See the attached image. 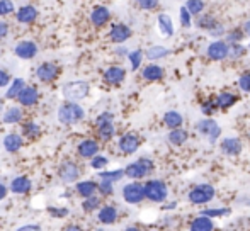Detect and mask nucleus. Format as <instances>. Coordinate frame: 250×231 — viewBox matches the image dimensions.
I'll return each mask as SVG.
<instances>
[{
  "mask_svg": "<svg viewBox=\"0 0 250 231\" xmlns=\"http://www.w3.org/2000/svg\"><path fill=\"white\" fill-rule=\"evenodd\" d=\"M238 100V96L233 92H228V90H225V92L218 94L216 97H214V102H216V107L221 111H227L230 109V107H233L235 104H237Z\"/></svg>",
  "mask_w": 250,
  "mask_h": 231,
  "instance_id": "nucleus-17",
  "label": "nucleus"
},
{
  "mask_svg": "<svg viewBox=\"0 0 250 231\" xmlns=\"http://www.w3.org/2000/svg\"><path fill=\"white\" fill-rule=\"evenodd\" d=\"M167 139H168V143H170V145H174V146H182V145H186V143H188L189 133L186 131L184 128L170 129V131H168V135H167Z\"/></svg>",
  "mask_w": 250,
  "mask_h": 231,
  "instance_id": "nucleus-22",
  "label": "nucleus"
},
{
  "mask_svg": "<svg viewBox=\"0 0 250 231\" xmlns=\"http://www.w3.org/2000/svg\"><path fill=\"white\" fill-rule=\"evenodd\" d=\"M145 195L150 202H164L168 197V187L164 180H148L145 184Z\"/></svg>",
  "mask_w": 250,
  "mask_h": 231,
  "instance_id": "nucleus-2",
  "label": "nucleus"
},
{
  "mask_svg": "<svg viewBox=\"0 0 250 231\" xmlns=\"http://www.w3.org/2000/svg\"><path fill=\"white\" fill-rule=\"evenodd\" d=\"M63 231H83V230L80 228V226H77V225H70V226H66Z\"/></svg>",
  "mask_w": 250,
  "mask_h": 231,
  "instance_id": "nucleus-58",
  "label": "nucleus"
},
{
  "mask_svg": "<svg viewBox=\"0 0 250 231\" xmlns=\"http://www.w3.org/2000/svg\"><path fill=\"white\" fill-rule=\"evenodd\" d=\"M21 119H22V111L19 107H10L3 114V122H7V124H16Z\"/></svg>",
  "mask_w": 250,
  "mask_h": 231,
  "instance_id": "nucleus-36",
  "label": "nucleus"
},
{
  "mask_svg": "<svg viewBox=\"0 0 250 231\" xmlns=\"http://www.w3.org/2000/svg\"><path fill=\"white\" fill-rule=\"evenodd\" d=\"M172 51L168 50L167 46H162V44H153L150 46L148 50L145 51V58L150 59V61H157V59H162V58H167Z\"/></svg>",
  "mask_w": 250,
  "mask_h": 231,
  "instance_id": "nucleus-24",
  "label": "nucleus"
},
{
  "mask_svg": "<svg viewBox=\"0 0 250 231\" xmlns=\"http://www.w3.org/2000/svg\"><path fill=\"white\" fill-rule=\"evenodd\" d=\"M109 163V160L105 158V156H102V155H96L92 160H90V167L92 169H96V170H102V169H105V165Z\"/></svg>",
  "mask_w": 250,
  "mask_h": 231,
  "instance_id": "nucleus-48",
  "label": "nucleus"
},
{
  "mask_svg": "<svg viewBox=\"0 0 250 231\" xmlns=\"http://www.w3.org/2000/svg\"><path fill=\"white\" fill-rule=\"evenodd\" d=\"M143 58H145V51H142V50L129 51L128 59H129V65H131V70H138L143 63Z\"/></svg>",
  "mask_w": 250,
  "mask_h": 231,
  "instance_id": "nucleus-39",
  "label": "nucleus"
},
{
  "mask_svg": "<svg viewBox=\"0 0 250 231\" xmlns=\"http://www.w3.org/2000/svg\"><path fill=\"white\" fill-rule=\"evenodd\" d=\"M75 189H77V192L85 199V197H90V195H96V192L99 191V184H96L94 180H82L77 184Z\"/></svg>",
  "mask_w": 250,
  "mask_h": 231,
  "instance_id": "nucleus-27",
  "label": "nucleus"
},
{
  "mask_svg": "<svg viewBox=\"0 0 250 231\" xmlns=\"http://www.w3.org/2000/svg\"><path fill=\"white\" fill-rule=\"evenodd\" d=\"M24 89H26V82H24L22 78H16L12 83H10L5 97H7V99H17V97H19V94L22 92Z\"/></svg>",
  "mask_w": 250,
  "mask_h": 231,
  "instance_id": "nucleus-34",
  "label": "nucleus"
},
{
  "mask_svg": "<svg viewBox=\"0 0 250 231\" xmlns=\"http://www.w3.org/2000/svg\"><path fill=\"white\" fill-rule=\"evenodd\" d=\"M133 36V31L126 24H114L109 31V39L116 44H123L125 41H128Z\"/></svg>",
  "mask_w": 250,
  "mask_h": 231,
  "instance_id": "nucleus-10",
  "label": "nucleus"
},
{
  "mask_svg": "<svg viewBox=\"0 0 250 231\" xmlns=\"http://www.w3.org/2000/svg\"><path fill=\"white\" fill-rule=\"evenodd\" d=\"M123 199L128 204H140L143 199H146L145 195V185L140 182H129L123 187Z\"/></svg>",
  "mask_w": 250,
  "mask_h": 231,
  "instance_id": "nucleus-8",
  "label": "nucleus"
},
{
  "mask_svg": "<svg viewBox=\"0 0 250 231\" xmlns=\"http://www.w3.org/2000/svg\"><path fill=\"white\" fill-rule=\"evenodd\" d=\"M77 150H79V155L82 158L92 160L96 155H99V143L94 141V139H83Z\"/></svg>",
  "mask_w": 250,
  "mask_h": 231,
  "instance_id": "nucleus-16",
  "label": "nucleus"
},
{
  "mask_svg": "<svg viewBox=\"0 0 250 231\" xmlns=\"http://www.w3.org/2000/svg\"><path fill=\"white\" fill-rule=\"evenodd\" d=\"M184 5L188 7V10L194 17L201 16V14L204 12V9H206V3H204V0H188Z\"/></svg>",
  "mask_w": 250,
  "mask_h": 231,
  "instance_id": "nucleus-37",
  "label": "nucleus"
},
{
  "mask_svg": "<svg viewBox=\"0 0 250 231\" xmlns=\"http://www.w3.org/2000/svg\"><path fill=\"white\" fill-rule=\"evenodd\" d=\"M157 26H158V31L164 38H172L175 33V27H174V20L168 14L162 12L157 16Z\"/></svg>",
  "mask_w": 250,
  "mask_h": 231,
  "instance_id": "nucleus-12",
  "label": "nucleus"
},
{
  "mask_svg": "<svg viewBox=\"0 0 250 231\" xmlns=\"http://www.w3.org/2000/svg\"><path fill=\"white\" fill-rule=\"evenodd\" d=\"M97 219L102 225H114L116 219H118V209L114 206H102L99 209V214H97Z\"/></svg>",
  "mask_w": 250,
  "mask_h": 231,
  "instance_id": "nucleus-21",
  "label": "nucleus"
},
{
  "mask_svg": "<svg viewBox=\"0 0 250 231\" xmlns=\"http://www.w3.org/2000/svg\"><path fill=\"white\" fill-rule=\"evenodd\" d=\"M126 78V70L123 66H109L104 72V82L109 85H119Z\"/></svg>",
  "mask_w": 250,
  "mask_h": 231,
  "instance_id": "nucleus-14",
  "label": "nucleus"
},
{
  "mask_svg": "<svg viewBox=\"0 0 250 231\" xmlns=\"http://www.w3.org/2000/svg\"><path fill=\"white\" fill-rule=\"evenodd\" d=\"M97 133H99V138L104 139V141H109V139L114 136L116 128H114V122L112 121H105L97 124Z\"/></svg>",
  "mask_w": 250,
  "mask_h": 231,
  "instance_id": "nucleus-31",
  "label": "nucleus"
},
{
  "mask_svg": "<svg viewBox=\"0 0 250 231\" xmlns=\"http://www.w3.org/2000/svg\"><path fill=\"white\" fill-rule=\"evenodd\" d=\"M3 148L9 153H16L22 148V138L19 135H7L3 138Z\"/></svg>",
  "mask_w": 250,
  "mask_h": 231,
  "instance_id": "nucleus-30",
  "label": "nucleus"
},
{
  "mask_svg": "<svg viewBox=\"0 0 250 231\" xmlns=\"http://www.w3.org/2000/svg\"><path fill=\"white\" fill-rule=\"evenodd\" d=\"M227 31L228 29H225V26L220 22V24H216V26H214L209 33H208V36H211L213 39H225V34H227Z\"/></svg>",
  "mask_w": 250,
  "mask_h": 231,
  "instance_id": "nucleus-45",
  "label": "nucleus"
},
{
  "mask_svg": "<svg viewBox=\"0 0 250 231\" xmlns=\"http://www.w3.org/2000/svg\"><path fill=\"white\" fill-rule=\"evenodd\" d=\"M31 187H33V184H31L29 178L24 177V175L16 177L10 182V192H12V194H27V192L31 191Z\"/></svg>",
  "mask_w": 250,
  "mask_h": 231,
  "instance_id": "nucleus-20",
  "label": "nucleus"
},
{
  "mask_svg": "<svg viewBox=\"0 0 250 231\" xmlns=\"http://www.w3.org/2000/svg\"><path fill=\"white\" fill-rule=\"evenodd\" d=\"M125 231H142L140 228H135V226H129V228H126Z\"/></svg>",
  "mask_w": 250,
  "mask_h": 231,
  "instance_id": "nucleus-60",
  "label": "nucleus"
},
{
  "mask_svg": "<svg viewBox=\"0 0 250 231\" xmlns=\"http://www.w3.org/2000/svg\"><path fill=\"white\" fill-rule=\"evenodd\" d=\"M213 228H214L213 219L208 218V216H204V214H201L191 223V230L189 231H213Z\"/></svg>",
  "mask_w": 250,
  "mask_h": 231,
  "instance_id": "nucleus-29",
  "label": "nucleus"
},
{
  "mask_svg": "<svg viewBox=\"0 0 250 231\" xmlns=\"http://www.w3.org/2000/svg\"><path fill=\"white\" fill-rule=\"evenodd\" d=\"M196 129L201 133L203 136H206L208 139H209L211 145H214V143L218 141V138L221 136V128L220 124H218L214 119L211 117H204L201 119V121L196 124Z\"/></svg>",
  "mask_w": 250,
  "mask_h": 231,
  "instance_id": "nucleus-7",
  "label": "nucleus"
},
{
  "mask_svg": "<svg viewBox=\"0 0 250 231\" xmlns=\"http://www.w3.org/2000/svg\"><path fill=\"white\" fill-rule=\"evenodd\" d=\"M87 96H89V83L83 80L68 82L63 87V97L68 99L70 102H79V100L85 99Z\"/></svg>",
  "mask_w": 250,
  "mask_h": 231,
  "instance_id": "nucleus-4",
  "label": "nucleus"
},
{
  "mask_svg": "<svg viewBox=\"0 0 250 231\" xmlns=\"http://www.w3.org/2000/svg\"><path fill=\"white\" fill-rule=\"evenodd\" d=\"M216 24H220V22H218V19L213 16V14H204L203 12L201 16L196 17V26H198L199 29L206 31V33H209Z\"/></svg>",
  "mask_w": 250,
  "mask_h": 231,
  "instance_id": "nucleus-28",
  "label": "nucleus"
},
{
  "mask_svg": "<svg viewBox=\"0 0 250 231\" xmlns=\"http://www.w3.org/2000/svg\"><path fill=\"white\" fill-rule=\"evenodd\" d=\"M2 109H3V102L0 100V111H2Z\"/></svg>",
  "mask_w": 250,
  "mask_h": 231,
  "instance_id": "nucleus-61",
  "label": "nucleus"
},
{
  "mask_svg": "<svg viewBox=\"0 0 250 231\" xmlns=\"http://www.w3.org/2000/svg\"><path fill=\"white\" fill-rule=\"evenodd\" d=\"M38 53V46L33 43V41H22L16 46V55L21 59H31L34 58Z\"/></svg>",
  "mask_w": 250,
  "mask_h": 231,
  "instance_id": "nucleus-19",
  "label": "nucleus"
},
{
  "mask_svg": "<svg viewBox=\"0 0 250 231\" xmlns=\"http://www.w3.org/2000/svg\"><path fill=\"white\" fill-rule=\"evenodd\" d=\"M230 53V44L225 39H213L206 48V57L211 61H225L228 59Z\"/></svg>",
  "mask_w": 250,
  "mask_h": 231,
  "instance_id": "nucleus-6",
  "label": "nucleus"
},
{
  "mask_svg": "<svg viewBox=\"0 0 250 231\" xmlns=\"http://www.w3.org/2000/svg\"><path fill=\"white\" fill-rule=\"evenodd\" d=\"M140 145H142L140 136L135 135V133H126V135H123L118 143L119 150H121L125 155H133V153H136L140 148Z\"/></svg>",
  "mask_w": 250,
  "mask_h": 231,
  "instance_id": "nucleus-9",
  "label": "nucleus"
},
{
  "mask_svg": "<svg viewBox=\"0 0 250 231\" xmlns=\"http://www.w3.org/2000/svg\"><path fill=\"white\" fill-rule=\"evenodd\" d=\"M238 89L245 94H250V72H245L238 77Z\"/></svg>",
  "mask_w": 250,
  "mask_h": 231,
  "instance_id": "nucleus-44",
  "label": "nucleus"
},
{
  "mask_svg": "<svg viewBox=\"0 0 250 231\" xmlns=\"http://www.w3.org/2000/svg\"><path fill=\"white\" fill-rule=\"evenodd\" d=\"M48 212H50L51 216H55V218H63V216L68 214V209H66V208H62V209L50 208V209H48Z\"/></svg>",
  "mask_w": 250,
  "mask_h": 231,
  "instance_id": "nucleus-51",
  "label": "nucleus"
},
{
  "mask_svg": "<svg viewBox=\"0 0 250 231\" xmlns=\"http://www.w3.org/2000/svg\"><path fill=\"white\" fill-rule=\"evenodd\" d=\"M175 206H177L175 202H170V204H165V206H164V209H174Z\"/></svg>",
  "mask_w": 250,
  "mask_h": 231,
  "instance_id": "nucleus-59",
  "label": "nucleus"
},
{
  "mask_svg": "<svg viewBox=\"0 0 250 231\" xmlns=\"http://www.w3.org/2000/svg\"><path fill=\"white\" fill-rule=\"evenodd\" d=\"M58 173H60V178H62L63 182L70 184V182H75L77 178L80 177V169L73 162H63L62 167H60Z\"/></svg>",
  "mask_w": 250,
  "mask_h": 231,
  "instance_id": "nucleus-13",
  "label": "nucleus"
},
{
  "mask_svg": "<svg viewBox=\"0 0 250 231\" xmlns=\"http://www.w3.org/2000/svg\"><path fill=\"white\" fill-rule=\"evenodd\" d=\"M135 2L142 10H155L160 5V0H135Z\"/></svg>",
  "mask_w": 250,
  "mask_h": 231,
  "instance_id": "nucleus-46",
  "label": "nucleus"
},
{
  "mask_svg": "<svg viewBox=\"0 0 250 231\" xmlns=\"http://www.w3.org/2000/svg\"><path fill=\"white\" fill-rule=\"evenodd\" d=\"M17 231H41V226L40 225H24Z\"/></svg>",
  "mask_w": 250,
  "mask_h": 231,
  "instance_id": "nucleus-54",
  "label": "nucleus"
},
{
  "mask_svg": "<svg viewBox=\"0 0 250 231\" xmlns=\"http://www.w3.org/2000/svg\"><path fill=\"white\" fill-rule=\"evenodd\" d=\"M112 184H114V182L105 180V178H101V182H99V192H101L102 195H111V194H114V187H112Z\"/></svg>",
  "mask_w": 250,
  "mask_h": 231,
  "instance_id": "nucleus-47",
  "label": "nucleus"
},
{
  "mask_svg": "<svg viewBox=\"0 0 250 231\" xmlns=\"http://www.w3.org/2000/svg\"><path fill=\"white\" fill-rule=\"evenodd\" d=\"M101 206V197H97V195H90V197H85L82 202V208L85 212H92L96 211V209H99Z\"/></svg>",
  "mask_w": 250,
  "mask_h": 231,
  "instance_id": "nucleus-40",
  "label": "nucleus"
},
{
  "mask_svg": "<svg viewBox=\"0 0 250 231\" xmlns=\"http://www.w3.org/2000/svg\"><path fill=\"white\" fill-rule=\"evenodd\" d=\"M7 33H9V26L5 22H0V38H5Z\"/></svg>",
  "mask_w": 250,
  "mask_h": 231,
  "instance_id": "nucleus-55",
  "label": "nucleus"
},
{
  "mask_svg": "<svg viewBox=\"0 0 250 231\" xmlns=\"http://www.w3.org/2000/svg\"><path fill=\"white\" fill-rule=\"evenodd\" d=\"M214 111H218L214 99L213 100H208V102H203V106H201V113L206 116V117H209L211 114H214Z\"/></svg>",
  "mask_w": 250,
  "mask_h": 231,
  "instance_id": "nucleus-49",
  "label": "nucleus"
},
{
  "mask_svg": "<svg viewBox=\"0 0 250 231\" xmlns=\"http://www.w3.org/2000/svg\"><path fill=\"white\" fill-rule=\"evenodd\" d=\"M164 75H165V70L153 61L142 70V77L146 80V82H160V80L164 78Z\"/></svg>",
  "mask_w": 250,
  "mask_h": 231,
  "instance_id": "nucleus-15",
  "label": "nucleus"
},
{
  "mask_svg": "<svg viewBox=\"0 0 250 231\" xmlns=\"http://www.w3.org/2000/svg\"><path fill=\"white\" fill-rule=\"evenodd\" d=\"M125 170H111V172H101L99 173V178H105V180H111V182H118V180H121L123 177H125Z\"/></svg>",
  "mask_w": 250,
  "mask_h": 231,
  "instance_id": "nucleus-42",
  "label": "nucleus"
},
{
  "mask_svg": "<svg viewBox=\"0 0 250 231\" xmlns=\"http://www.w3.org/2000/svg\"><path fill=\"white\" fill-rule=\"evenodd\" d=\"M164 124H165V128H168V129L182 128L184 117H182V114L177 113V111H167V113L164 114Z\"/></svg>",
  "mask_w": 250,
  "mask_h": 231,
  "instance_id": "nucleus-25",
  "label": "nucleus"
},
{
  "mask_svg": "<svg viewBox=\"0 0 250 231\" xmlns=\"http://www.w3.org/2000/svg\"><path fill=\"white\" fill-rule=\"evenodd\" d=\"M192 19H194V16L189 12L188 7L182 5L181 9H179V22H181V27H184V29H189V27L192 26Z\"/></svg>",
  "mask_w": 250,
  "mask_h": 231,
  "instance_id": "nucleus-38",
  "label": "nucleus"
},
{
  "mask_svg": "<svg viewBox=\"0 0 250 231\" xmlns=\"http://www.w3.org/2000/svg\"><path fill=\"white\" fill-rule=\"evenodd\" d=\"M14 10V3L10 0H0V16H5Z\"/></svg>",
  "mask_w": 250,
  "mask_h": 231,
  "instance_id": "nucleus-50",
  "label": "nucleus"
},
{
  "mask_svg": "<svg viewBox=\"0 0 250 231\" xmlns=\"http://www.w3.org/2000/svg\"><path fill=\"white\" fill-rule=\"evenodd\" d=\"M36 16H38V10L31 5H26V7H22V9H19V12H17V20L22 24H27V22H33V20L36 19Z\"/></svg>",
  "mask_w": 250,
  "mask_h": 231,
  "instance_id": "nucleus-32",
  "label": "nucleus"
},
{
  "mask_svg": "<svg viewBox=\"0 0 250 231\" xmlns=\"http://www.w3.org/2000/svg\"><path fill=\"white\" fill-rule=\"evenodd\" d=\"M249 48L244 43H233L230 44V53H228V59H240L247 55Z\"/></svg>",
  "mask_w": 250,
  "mask_h": 231,
  "instance_id": "nucleus-35",
  "label": "nucleus"
},
{
  "mask_svg": "<svg viewBox=\"0 0 250 231\" xmlns=\"http://www.w3.org/2000/svg\"><path fill=\"white\" fill-rule=\"evenodd\" d=\"M153 167H155L153 160L140 158V160H136V162L129 163V165L125 169V173H126V177L140 180V178H145L146 175H150L151 170H153Z\"/></svg>",
  "mask_w": 250,
  "mask_h": 231,
  "instance_id": "nucleus-3",
  "label": "nucleus"
},
{
  "mask_svg": "<svg viewBox=\"0 0 250 231\" xmlns=\"http://www.w3.org/2000/svg\"><path fill=\"white\" fill-rule=\"evenodd\" d=\"M111 19V12H109V9H105V7H96V9L92 10V14H90V20H92V24L96 27H102L107 20Z\"/></svg>",
  "mask_w": 250,
  "mask_h": 231,
  "instance_id": "nucleus-23",
  "label": "nucleus"
},
{
  "mask_svg": "<svg viewBox=\"0 0 250 231\" xmlns=\"http://www.w3.org/2000/svg\"><path fill=\"white\" fill-rule=\"evenodd\" d=\"M214 187L209 184H199L189 191V202L191 204H208L214 199Z\"/></svg>",
  "mask_w": 250,
  "mask_h": 231,
  "instance_id": "nucleus-5",
  "label": "nucleus"
},
{
  "mask_svg": "<svg viewBox=\"0 0 250 231\" xmlns=\"http://www.w3.org/2000/svg\"><path fill=\"white\" fill-rule=\"evenodd\" d=\"M83 116H85V111L77 102H65L58 107V121L62 124H75L82 121Z\"/></svg>",
  "mask_w": 250,
  "mask_h": 231,
  "instance_id": "nucleus-1",
  "label": "nucleus"
},
{
  "mask_svg": "<svg viewBox=\"0 0 250 231\" xmlns=\"http://www.w3.org/2000/svg\"><path fill=\"white\" fill-rule=\"evenodd\" d=\"M7 192H9V189H7L3 184H0V201H2V199H5Z\"/></svg>",
  "mask_w": 250,
  "mask_h": 231,
  "instance_id": "nucleus-56",
  "label": "nucleus"
},
{
  "mask_svg": "<svg viewBox=\"0 0 250 231\" xmlns=\"http://www.w3.org/2000/svg\"><path fill=\"white\" fill-rule=\"evenodd\" d=\"M247 48H249V51H250V43H249V46H247Z\"/></svg>",
  "mask_w": 250,
  "mask_h": 231,
  "instance_id": "nucleus-62",
  "label": "nucleus"
},
{
  "mask_svg": "<svg viewBox=\"0 0 250 231\" xmlns=\"http://www.w3.org/2000/svg\"><path fill=\"white\" fill-rule=\"evenodd\" d=\"M201 214H204V216H208V218H211V219H214V218H220V216H227V214H230V209L228 208H208V209H204Z\"/></svg>",
  "mask_w": 250,
  "mask_h": 231,
  "instance_id": "nucleus-41",
  "label": "nucleus"
},
{
  "mask_svg": "<svg viewBox=\"0 0 250 231\" xmlns=\"http://www.w3.org/2000/svg\"><path fill=\"white\" fill-rule=\"evenodd\" d=\"M105 121H114V116L111 113H102L99 117L96 119V124H101V122H105Z\"/></svg>",
  "mask_w": 250,
  "mask_h": 231,
  "instance_id": "nucleus-52",
  "label": "nucleus"
},
{
  "mask_svg": "<svg viewBox=\"0 0 250 231\" xmlns=\"http://www.w3.org/2000/svg\"><path fill=\"white\" fill-rule=\"evenodd\" d=\"M40 126L36 124V122H27V124L22 126V133L24 136H27V138H36L38 135H40Z\"/></svg>",
  "mask_w": 250,
  "mask_h": 231,
  "instance_id": "nucleus-43",
  "label": "nucleus"
},
{
  "mask_svg": "<svg viewBox=\"0 0 250 231\" xmlns=\"http://www.w3.org/2000/svg\"><path fill=\"white\" fill-rule=\"evenodd\" d=\"M242 27H244V33H245V36H247V38H250V19H249L247 22H245V24H244V26H242Z\"/></svg>",
  "mask_w": 250,
  "mask_h": 231,
  "instance_id": "nucleus-57",
  "label": "nucleus"
},
{
  "mask_svg": "<svg viewBox=\"0 0 250 231\" xmlns=\"http://www.w3.org/2000/svg\"><path fill=\"white\" fill-rule=\"evenodd\" d=\"M38 97H40V94H38L36 89H33V87H26V89L19 94L17 99H19L21 106L29 107V106H34V104L38 102Z\"/></svg>",
  "mask_w": 250,
  "mask_h": 231,
  "instance_id": "nucleus-26",
  "label": "nucleus"
},
{
  "mask_svg": "<svg viewBox=\"0 0 250 231\" xmlns=\"http://www.w3.org/2000/svg\"><path fill=\"white\" fill-rule=\"evenodd\" d=\"M220 148L225 155L228 156H238L242 153V141L238 138H233V136H228V138H223L220 141Z\"/></svg>",
  "mask_w": 250,
  "mask_h": 231,
  "instance_id": "nucleus-11",
  "label": "nucleus"
},
{
  "mask_svg": "<svg viewBox=\"0 0 250 231\" xmlns=\"http://www.w3.org/2000/svg\"><path fill=\"white\" fill-rule=\"evenodd\" d=\"M36 77L41 82H51L58 77V66L53 63H43L40 68L36 70Z\"/></svg>",
  "mask_w": 250,
  "mask_h": 231,
  "instance_id": "nucleus-18",
  "label": "nucleus"
},
{
  "mask_svg": "<svg viewBox=\"0 0 250 231\" xmlns=\"http://www.w3.org/2000/svg\"><path fill=\"white\" fill-rule=\"evenodd\" d=\"M244 38H247L244 33V27H233V29H228L227 34H225V41H227L228 44L242 43Z\"/></svg>",
  "mask_w": 250,
  "mask_h": 231,
  "instance_id": "nucleus-33",
  "label": "nucleus"
},
{
  "mask_svg": "<svg viewBox=\"0 0 250 231\" xmlns=\"http://www.w3.org/2000/svg\"><path fill=\"white\" fill-rule=\"evenodd\" d=\"M9 82H10V77H9V73H7V72H3V70H0V87H5V85H9Z\"/></svg>",
  "mask_w": 250,
  "mask_h": 231,
  "instance_id": "nucleus-53",
  "label": "nucleus"
}]
</instances>
